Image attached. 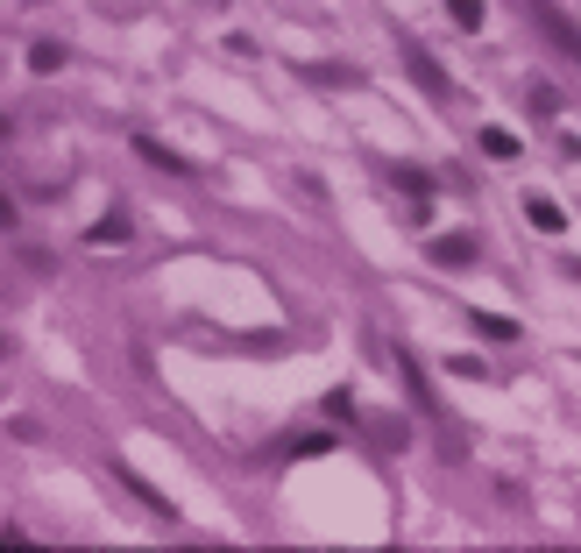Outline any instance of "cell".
<instances>
[{
    "instance_id": "6da1fadb",
    "label": "cell",
    "mask_w": 581,
    "mask_h": 553,
    "mask_svg": "<svg viewBox=\"0 0 581 553\" xmlns=\"http://www.w3.org/2000/svg\"><path fill=\"white\" fill-rule=\"evenodd\" d=\"M135 156L156 164V171H171V178H192V156H178L171 142H156V135H135Z\"/></svg>"
},
{
    "instance_id": "7a4b0ae2",
    "label": "cell",
    "mask_w": 581,
    "mask_h": 553,
    "mask_svg": "<svg viewBox=\"0 0 581 553\" xmlns=\"http://www.w3.org/2000/svg\"><path fill=\"white\" fill-rule=\"evenodd\" d=\"M426 256H433L440 270H468V263H475V242H468V234H433Z\"/></svg>"
},
{
    "instance_id": "3957f363",
    "label": "cell",
    "mask_w": 581,
    "mask_h": 553,
    "mask_svg": "<svg viewBox=\"0 0 581 553\" xmlns=\"http://www.w3.org/2000/svg\"><path fill=\"white\" fill-rule=\"evenodd\" d=\"M525 220H532V227H539V234H560V227H567V213H560V206H553V199H539V192H532V199H525Z\"/></svg>"
},
{
    "instance_id": "277c9868",
    "label": "cell",
    "mask_w": 581,
    "mask_h": 553,
    "mask_svg": "<svg viewBox=\"0 0 581 553\" xmlns=\"http://www.w3.org/2000/svg\"><path fill=\"white\" fill-rule=\"evenodd\" d=\"M482 149L496 156V164H511V156H518V135H511V128H482Z\"/></svg>"
},
{
    "instance_id": "5b68a950",
    "label": "cell",
    "mask_w": 581,
    "mask_h": 553,
    "mask_svg": "<svg viewBox=\"0 0 581 553\" xmlns=\"http://www.w3.org/2000/svg\"><path fill=\"white\" fill-rule=\"evenodd\" d=\"M447 15H454V29H482V22H489L482 0H447Z\"/></svg>"
},
{
    "instance_id": "8992f818",
    "label": "cell",
    "mask_w": 581,
    "mask_h": 553,
    "mask_svg": "<svg viewBox=\"0 0 581 553\" xmlns=\"http://www.w3.org/2000/svg\"><path fill=\"white\" fill-rule=\"evenodd\" d=\"M86 242H93V249H107V242H128V220H121V213H107V220L86 234Z\"/></svg>"
},
{
    "instance_id": "52a82bcc",
    "label": "cell",
    "mask_w": 581,
    "mask_h": 553,
    "mask_svg": "<svg viewBox=\"0 0 581 553\" xmlns=\"http://www.w3.org/2000/svg\"><path fill=\"white\" fill-rule=\"evenodd\" d=\"M475 334H482V341H518V327L496 320V312H475Z\"/></svg>"
},
{
    "instance_id": "ba28073f",
    "label": "cell",
    "mask_w": 581,
    "mask_h": 553,
    "mask_svg": "<svg viewBox=\"0 0 581 553\" xmlns=\"http://www.w3.org/2000/svg\"><path fill=\"white\" fill-rule=\"evenodd\" d=\"M29 64H36V71H57V64H64V50H57V43H36V50H29Z\"/></svg>"
},
{
    "instance_id": "9c48e42d",
    "label": "cell",
    "mask_w": 581,
    "mask_h": 553,
    "mask_svg": "<svg viewBox=\"0 0 581 553\" xmlns=\"http://www.w3.org/2000/svg\"><path fill=\"white\" fill-rule=\"evenodd\" d=\"M0 227H15V199L8 192H0Z\"/></svg>"
},
{
    "instance_id": "30bf717a",
    "label": "cell",
    "mask_w": 581,
    "mask_h": 553,
    "mask_svg": "<svg viewBox=\"0 0 581 553\" xmlns=\"http://www.w3.org/2000/svg\"><path fill=\"white\" fill-rule=\"evenodd\" d=\"M0 142H8V121H0Z\"/></svg>"
}]
</instances>
